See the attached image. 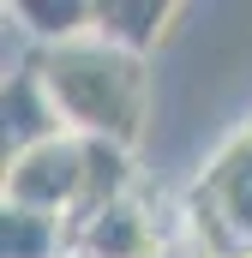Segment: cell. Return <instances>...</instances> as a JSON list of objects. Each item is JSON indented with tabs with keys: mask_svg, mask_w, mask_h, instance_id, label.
Listing matches in <instances>:
<instances>
[{
	"mask_svg": "<svg viewBox=\"0 0 252 258\" xmlns=\"http://www.w3.org/2000/svg\"><path fill=\"white\" fill-rule=\"evenodd\" d=\"M228 186H252V120L216 156H210V168L198 174V192H228Z\"/></svg>",
	"mask_w": 252,
	"mask_h": 258,
	"instance_id": "ba28073f",
	"label": "cell"
},
{
	"mask_svg": "<svg viewBox=\"0 0 252 258\" xmlns=\"http://www.w3.org/2000/svg\"><path fill=\"white\" fill-rule=\"evenodd\" d=\"M78 198H84V138L60 132V138H42L6 156V204L72 222Z\"/></svg>",
	"mask_w": 252,
	"mask_h": 258,
	"instance_id": "7a4b0ae2",
	"label": "cell"
},
{
	"mask_svg": "<svg viewBox=\"0 0 252 258\" xmlns=\"http://www.w3.org/2000/svg\"><path fill=\"white\" fill-rule=\"evenodd\" d=\"M42 84L60 108V126L72 138H108V144H138L144 114H150V60L102 42L96 30L66 42V48H36Z\"/></svg>",
	"mask_w": 252,
	"mask_h": 258,
	"instance_id": "6da1fadb",
	"label": "cell"
},
{
	"mask_svg": "<svg viewBox=\"0 0 252 258\" xmlns=\"http://www.w3.org/2000/svg\"><path fill=\"white\" fill-rule=\"evenodd\" d=\"M72 252L84 258H156L162 252V234L150 222V210L138 198H120L108 210H96L90 222L72 228Z\"/></svg>",
	"mask_w": 252,
	"mask_h": 258,
	"instance_id": "3957f363",
	"label": "cell"
},
{
	"mask_svg": "<svg viewBox=\"0 0 252 258\" xmlns=\"http://www.w3.org/2000/svg\"><path fill=\"white\" fill-rule=\"evenodd\" d=\"M174 18H180L174 0H96V36L138 60H150V48L168 36Z\"/></svg>",
	"mask_w": 252,
	"mask_h": 258,
	"instance_id": "5b68a950",
	"label": "cell"
},
{
	"mask_svg": "<svg viewBox=\"0 0 252 258\" xmlns=\"http://www.w3.org/2000/svg\"><path fill=\"white\" fill-rule=\"evenodd\" d=\"M228 258H252V246H234V252H228Z\"/></svg>",
	"mask_w": 252,
	"mask_h": 258,
	"instance_id": "9c48e42d",
	"label": "cell"
},
{
	"mask_svg": "<svg viewBox=\"0 0 252 258\" xmlns=\"http://www.w3.org/2000/svg\"><path fill=\"white\" fill-rule=\"evenodd\" d=\"M6 12L36 36V48H66V42L96 30V6L90 0H12Z\"/></svg>",
	"mask_w": 252,
	"mask_h": 258,
	"instance_id": "8992f818",
	"label": "cell"
},
{
	"mask_svg": "<svg viewBox=\"0 0 252 258\" xmlns=\"http://www.w3.org/2000/svg\"><path fill=\"white\" fill-rule=\"evenodd\" d=\"M60 108H54V96H48V84H42V60H36V48L24 54V66L6 78V144L12 150H30V144H42V138H60Z\"/></svg>",
	"mask_w": 252,
	"mask_h": 258,
	"instance_id": "277c9868",
	"label": "cell"
},
{
	"mask_svg": "<svg viewBox=\"0 0 252 258\" xmlns=\"http://www.w3.org/2000/svg\"><path fill=\"white\" fill-rule=\"evenodd\" d=\"M66 258H84V252H66Z\"/></svg>",
	"mask_w": 252,
	"mask_h": 258,
	"instance_id": "30bf717a",
	"label": "cell"
},
{
	"mask_svg": "<svg viewBox=\"0 0 252 258\" xmlns=\"http://www.w3.org/2000/svg\"><path fill=\"white\" fill-rule=\"evenodd\" d=\"M0 252L6 258H66L72 252V234H66L60 216L0 204Z\"/></svg>",
	"mask_w": 252,
	"mask_h": 258,
	"instance_id": "52a82bcc",
	"label": "cell"
}]
</instances>
